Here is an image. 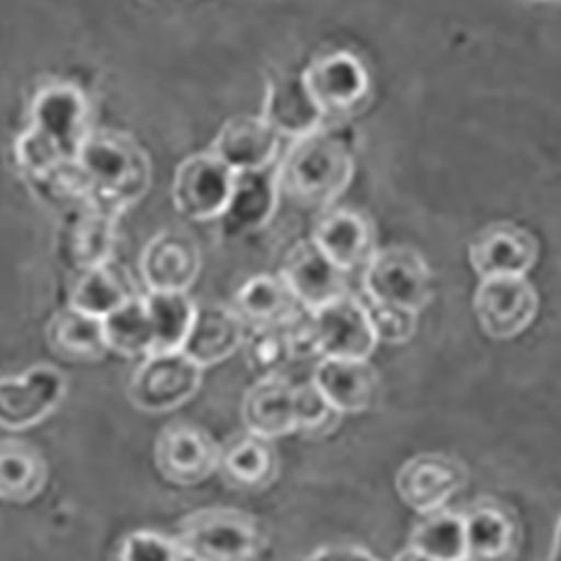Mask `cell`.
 <instances>
[{
    "mask_svg": "<svg viewBox=\"0 0 561 561\" xmlns=\"http://www.w3.org/2000/svg\"><path fill=\"white\" fill-rule=\"evenodd\" d=\"M355 175L353 139L340 126L297 139L278 160L280 198L304 209H333Z\"/></svg>",
    "mask_w": 561,
    "mask_h": 561,
    "instance_id": "6da1fadb",
    "label": "cell"
},
{
    "mask_svg": "<svg viewBox=\"0 0 561 561\" xmlns=\"http://www.w3.org/2000/svg\"><path fill=\"white\" fill-rule=\"evenodd\" d=\"M100 209L122 216L142 201L153 182L151 158L128 133L92 128L77 156Z\"/></svg>",
    "mask_w": 561,
    "mask_h": 561,
    "instance_id": "7a4b0ae2",
    "label": "cell"
},
{
    "mask_svg": "<svg viewBox=\"0 0 561 561\" xmlns=\"http://www.w3.org/2000/svg\"><path fill=\"white\" fill-rule=\"evenodd\" d=\"M175 541L190 561H252L265 546V530L243 510L205 507L182 519Z\"/></svg>",
    "mask_w": 561,
    "mask_h": 561,
    "instance_id": "3957f363",
    "label": "cell"
},
{
    "mask_svg": "<svg viewBox=\"0 0 561 561\" xmlns=\"http://www.w3.org/2000/svg\"><path fill=\"white\" fill-rule=\"evenodd\" d=\"M366 304L400 306L423 314L436 295L430 261L411 245L380 248L362 270Z\"/></svg>",
    "mask_w": 561,
    "mask_h": 561,
    "instance_id": "277c9868",
    "label": "cell"
},
{
    "mask_svg": "<svg viewBox=\"0 0 561 561\" xmlns=\"http://www.w3.org/2000/svg\"><path fill=\"white\" fill-rule=\"evenodd\" d=\"M304 81L325 124L355 117L370 100L373 81L366 64L348 50H325L304 70Z\"/></svg>",
    "mask_w": 561,
    "mask_h": 561,
    "instance_id": "5b68a950",
    "label": "cell"
},
{
    "mask_svg": "<svg viewBox=\"0 0 561 561\" xmlns=\"http://www.w3.org/2000/svg\"><path fill=\"white\" fill-rule=\"evenodd\" d=\"M472 308L488 340L512 342L533 329L541 299L528 276H499L479 280Z\"/></svg>",
    "mask_w": 561,
    "mask_h": 561,
    "instance_id": "8992f818",
    "label": "cell"
},
{
    "mask_svg": "<svg viewBox=\"0 0 561 561\" xmlns=\"http://www.w3.org/2000/svg\"><path fill=\"white\" fill-rule=\"evenodd\" d=\"M66 160H77L90 124V104L70 81H50L38 88L30 108V126Z\"/></svg>",
    "mask_w": 561,
    "mask_h": 561,
    "instance_id": "52a82bcc",
    "label": "cell"
},
{
    "mask_svg": "<svg viewBox=\"0 0 561 561\" xmlns=\"http://www.w3.org/2000/svg\"><path fill=\"white\" fill-rule=\"evenodd\" d=\"M203 373L182 351L153 353L135 368L128 382V400L147 413L175 411L201 391Z\"/></svg>",
    "mask_w": 561,
    "mask_h": 561,
    "instance_id": "ba28073f",
    "label": "cell"
},
{
    "mask_svg": "<svg viewBox=\"0 0 561 561\" xmlns=\"http://www.w3.org/2000/svg\"><path fill=\"white\" fill-rule=\"evenodd\" d=\"M66 393L68 378L53 364H34L21 376L0 378V427L25 432L45 423Z\"/></svg>",
    "mask_w": 561,
    "mask_h": 561,
    "instance_id": "9c48e42d",
    "label": "cell"
},
{
    "mask_svg": "<svg viewBox=\"0 0 561 561\" xmlns=\"http://www.w3.org/2000/svg\"><path fill=\"white\" fill-rule=\"evenodd\" d=\"M233 178L237 173L227 169L211 151L182 160L171 184L175 211L194 222L220 220L233 190Z\"/></svg>",
    "mask_w": 561,
    "mask_h": 561,
    "instance_id": "30bf717a",
    "label": "cell"
},
{
    "mask_svg": "<svg viewBox=\"0 0 561 561\" xmlns=\"http://www.w3.org/2000/svg\"><path fill=\"white\" fill-rule=\"evenodd\" d=\"M541 245L535 233L512 220L485 225L467 245V263L483 278L530 276L537 267Z\"/></svg>",
    "mask_w": 561,
    "mask_h": 561,
    "instance_id": "8fae6325",
    "label": "cell"
},
{
    "mask_svg": "<svg viewBox=\"0 0 561 561\" xmlns=\"http://www.w3.org/2000/svg\"><path fill=\"white\" fill-rule=\"evenodd\" d=\"M467 485V467L445 454L411 456L396 474V492L420 517L443 512Z\"/></svg>",
    "mask_w": 561,
    "mask_h": 561,
    "instance_id": "7c38bea8",
    "label": "cell"
},
{
    "mask_svg": "<svg viewBox=\"0 0 561 561\" xmlns=\"http://www.w3.org/2000/svg\"><path fill=\"white\" fill-rule=\"evenodd\" d=\"M220 445L190 423L167 425L156 440V465L175 485H198L220 470Z\"/></svg>",
    "mask_w": 561,
    "mask_h": 561,
    "instance_id": "4fadbf2b",
    "label": "cell"
},
{
    "mask_svg": "<svg viewBox=\"0 0 561 561\" xmlns=\"http://www.w3.org/2000/svg\"><path fill=\"white\" fill-rule=\"evenodd\" d=\"M321 359L368 362L380 344L373 333L368 306L353 295H344L312 312Z\"/></svg>",
    "mask_w": 561,
    "mask_h": 561,
    "instance_id": "5bb4252c",
    "label": "cell"
},
{
    "mask_svg": "<svg viewBox=\"0 0 561 561\" xmlns=\"http://www.w3.org/2000/svg\"><path fill=\"white\" fill-rule=\"evenodd\" d=\"M310 241L344 274L364 270L376 256L378 231L373 220L357 209L333 207L314 222Z\"/></svg>",
    "mask_w": 561,
    "mask_h": 561,
    "instance_id": "9a60e30c",
    "label": "cell"
},
{
    "mask_svg": "<svg viewBox=\"0 0 561 561\" xmlns=\"http://www.w3.org/2000/svg\"><path fill=\"white\" fill-rule=\"evenodd\" d=\"M149 293H190L203 270L196 241L180 231H160L139 259Z\"/></svg>",
    "mask_w": 561,
    "mask_h": 561,
    "instance_id": "2e32d148",
    "label": "cell"
},
{
    "mask_svg": "<svg viewBox=\"0 0 561 561\" xmlns=\"http://www.w3.org/2000/svg\"><path fill=\"white\" fill-rule=\"evenodd\" d=\"M233 173L265 171L278 164L280 137L259 115L227 119L209 149Z\"/></svg>",
    "mask_w": 561,
    "mask_h": 561,
    "instance_id": "e0dca14e",
    "label": "cell"
},
{
    "mask_svg": "<svg viewBox=\"0 0 561 561\" xmlns=\"http://www.w3.org/2000/svg\"><path fill=\"white\" fill-rule=\"evenodd\" d=\"M280 276L286 278L293 295L308 312H314L344 295H351L346 280L348 274L325 259L310 239L299 241L288 252L286 263L280 267Z\"/></svg>",
    "mask_w": 561,
    "mask_h": 561,
    "instance_id": "ac0fdd59",
    "label": "cell"
},
{
    "mask_svg": "<svg viewBox=\"0 0 561 561\" xmlns=\"http://www.w3.org/2000/svg\"><path fill=\"white\" fill-rule=\"evenodd\" d=\"M310 382L340 415H357L376 407L380 396V378L376 368L359 359L317 362Z\"/></svg>",
    "mask_w": 561,
    "mask_h": 561,
    "instance_id": "d6986e66",
    "label": "cell"
},
{
    "mask_svg": "<svg viewBox=\"0 0 561 561\" xmlns=\"http://www.w3.org/2000/svg\"><path fill=\"white\" fill-rule=\"evenodd\" d=\"M261 117L280 137L297 142L329 126L306 88L301 72H284L267 83Z\"/></svg>",
    "mask_w": 561,
    "mask_h": 561,
    "instance_id": "ffe728a7",
    "label": "cell"
},
{
    "mask_svg": "<svg viewBox=\"0 0 561 561\" xmlns=\"http://www.w3.org/2000/svg\"><path fill=\"white\" fill-rule=\"evenodd\" d=\"M278 201V164L265 171L237 173L220 227L227 237H248L270 225Z\"/></svg>",
    "mask_w": 561,
    "mask_h": 561,
    "instance_id": "44dd1931",
    "label": "cell"
},
{
    "mask_svg": "<svg viewBox=\"0 0 561 561\" xmlns=\"http://www.w3.org/2000/svg\"><path fill=\"white\" fill-rule=\"evenodd\" d=\"M241 417L248 434L270 443L297 434V387L284 376L259 378L243 398Z\"/></svg>",
    "mask_w": 561,
    "mask_h": 561,
    "instance_id": "7402d4cb",
    "label": "cell"
},
{
    "mask_svg": "<svg viewBox=\"0 0 561 561\" xmlns=\"http://www.w3.org/2000/svg\"><path fill=\"white\" fill-rule=\"evenodd\" d=\"M248 335V323L241 314L227 306H198L190 340L182 353L203 370L211 368L231 355H237Z\"/></svg>",
    "mask_w": 561,
    "mask_h": 561,
    "instance_id": "603a6c76",
    "label": "cell"
},
{
    "mask_svg": "<svg viewBox=\"0 0 561 561\" xmlns=\"http://www.w3.org/2000/svg\"><path fill=\"white\" fill-rule=\"evenodd\" d=\"M119 216L104 209H88L66 218L61 233V250L66 261L83 272L113 263L117 248Z\"/></svg>",
    "mask_w": 561,
    "mask_h": 561,
    "instance_id": "cb8c5ba5",
    "label": "cell"
},
{
    "mask_svg": "<svg viewBox=\"0 0 561 561\" xmlns=\"http://www.w3.org/2000/svg\"><path fill=\"white\" fill-rule=\"evenodd\" d=\"M462 519L467 561H507L517 550L519 526L503 505L479 503Z\"/></svg>",
    "mask_w": 561,
    "mask_h": 561,
    "instance_id": "d4e9b609",
    "label": "cell"
},
{
    "mask_svg": "<svg viewBox=\"0 0 561 561\" xmlns=\"http://www.w3.org/2000/svg\"><path fill=\"white\" fill-rule=\"evenodd\" d=\"M227 483L248 492L270 488L278 477V454L270 440L252 434L233 436L220 449V470Z\"/></svg>",
    "mask_w": 561,
    "mask_h": 561,
    "instance_id": "484cf974",
    "label": "cell"
},
{
    "mask_svg": "<svg viewBox=\"0 0 561 561\" xmlns=\"http://www.w3.org/2000/svg\"><path fill=\"white\" fill-rule=\"evenodd\" d=\"M233 310L248 325H284L304 308L280 274H256L233 295Z\"/></svg>",
    "mask_w": 561,
    "mask_h": 561,
    "instance_id": "4316f807",
    "label": "cell"
},
{
    "mask_svg": "<svg viewBox=\"0 0 561 561\" xmlns=\"http://www.w3.org/2000/svg\"><path fill=\"white\" fill-rule=\"evenodd\" d=\"M48 483V462L34 445L5 438L0 440V501L30 503Z\"/></svg>",
    "mask_w": 561,
    "mask_h": 561,
    "instance_id": "83f0119b",
    "label": "cell"
},
{
    "mask_svg": "<svg viewBox=\"0 0 561 561\" xmlns=\"http://www.w3.org/2000/svg\"><path fill=\"white\" fill-rule=\"evenodd\" d=\"M133 280L128 274L113 261L108 265L83 272L72 288L68 306L95 319H106L130 299H135Z\"/></svg>",
    "mask_w": 561,
    "mask_h": 561,
    "instance_id": "f1b7e54d",
    "label": "cell"
},
{
    "mask_svg": "<svg viewBox=\"0 0 561 561\" xmlns=\"http://www.w3.org/2000/svg\"><path fill=\"white\" fill-rule=\"evenodd\" d=\"M32 194L41 205L57 211L66 218L83 214L88 209H100L95 190L79 167V162H66L34 180H27Z\"/></svg>",
    "mask_w": 561,
    "mask_h": 561,
    "instance_id": "f546056e",
    "label": "cell"
},
{
    "mask_svg": "<svg viewBox=\"0 0 561 561\" xmlns=\"http://www.w3.org/2000/svg\"><path fill=\"white\" fill-rule=\"evenodd\" d=\"M48 342L55 353L70 362H98L111 353L104 335V321L88 317L70 306L53 317L48 325Z\"/></svg>",
    "mask_w": 561,
    "mask_h": 561,
    "instance_id": "4dcf8cb0",
    "label": "cell"
},
{
    "mask_svg": "<svg viewBox=\"0 0 561 561\" xmlns=\"http://www.w3.org/2000/svg\"><path fill=\"white\" fill-rule=\"evenodd\" d=\"M108 351L122 357H142L156 353V335L145 297H135L104 319Z\"/></svg>",
    "mask_w": 561,
    "mask_h": 561,
    "instance_id": "1f68e13d",
    "label": "cell"
},
{
    "mask_svg": "<svg viewBox=\"0 0 561 561\" xmlns=\"http://www.w3.org/2000/svg\"><path fill=\"white\" fill-rule=\"evenodd\" d=\"M145 301L156 335V353L182 351L198 312L192 297L184 293H149Z\"/></svg>",
    "mask_w": 561,
    "mask_h": 561,
    "instance_id": "d6a6232c",
    "label": "cell"
},
{
    "mask_svg": "<svg viewBox=\"0 0 561 561\" xmlns=\"http://www.w3.org/2000/svg\"><path fill=\"white\" fill-rule=\"evenodd\" d=\"M409 548L438 561H467L462 514L447 510L430 514L413 530Z\"/></svg>",
    "mask_w": 561,
    "mask_h": 561,
    "instance_id": "836d02e7",
    "label": "cell"
},
{
    "mask_svg": "<svg viewBox=\"0 0 561 561\" xmlns=\"http://www.w3.org/2000/svg\"><path fill=\"white\" fill-rule=\"evenodd\" d=\"M245 359L248 366L259 373L261 378L280 376V368H284L290 357V348L280 325H250L245 335Z\"/></svg>",
    "mask_w": 561,
    "mask_h": 561,
    "instance_id": "e575fe53",
    "label": "cell"
},
{
    "mask_svg": "<svg viewBox=\"0 0 561 561\" xmlns=\"http://www.w3.org/2000/svg\"><path fill=\"white\" fill-rule=\"evenodd\" d=\"M342 417L344 415L323 400L312 382L297 387V434L310 440L331 436L340 427Z\"/></svg>",
    "mask_w": 561,
    "mask_h": 561,
    "instance_id": "d590c367",
    "label": "cell"
},
{
    "mask_svg": "<svg viewBox=\"0 0 561 561\" xmlns=\"http://www.w3.org/2000/svg\"><path fill=\"white\" fill-rule=\"evenodd\" d=\"M373 333H376L378 344L387 346H402L409 344L420 329V312L400 308V306H385V304H366Z\"/></svg>",
    "mask_w": 561,
    "mask_h": 561,
    "instance_id": "8d00e7d4",
    "label": "cell"
},
{
    "mask_svg": "<svg viewBox=\"0 0 561 561\" xmlns=\"http://www.w3.org/2000/svg\"><path fill=\"white\" fill-rule=\"evenodd\" d=\"M119 561H186L175 537H167L156 530L130 533L122 548Z\"/></svg>",
    "mask_w": 561,
    "mask_h": 561,
    "instance_id": "74e56055",
    "label": "cell"
},
{
    "mask_svg": "<svg viewBox=\"0 0 561 561\" xmlns=\"http://www.w3.org/2000/svg\"><path fill=\"white\" fill-rule=\"evenodd\" d=\"M280 329H284V335H286V342H288L293 362H295V359L321 357L312 312L301 310V312L295 314L288 323L280 325Z\"/></svg>",
    "mask_w": 561,
    "mask_h": 561,
    "instance_id": "f35d334b",
    "label": "cell"
},
{
    "mask_svg": "<svg viewBox=\"0 0 561 561\" xmlns=\"http://www.w3.org/2000/svg\"><path fill=\"white\" fill-rule=\"evenodd\" d=\"M297 561H382V559L359 546H321L314 552L299 557Z\"/></svg>",
    "mask_w": 561,
    "mask_h": 561,
    "instance_id": "ab89813d",
    "label": "cell"
},
{
    "mask_svg": "<svg viewBox=\"0 0 561 561\" xmlns=\"http://www.w3.org/2000/svg\"><path fill=\"white\" fill-rule=\"evenodd\" d=\"M393 561H438V559L425 557V554H420V552H415L413 548H407V550H402L400 554H396V557H393Z\"/></svg>",
    "mask_w": 561,
    "mask_h": 561,
    "instance_id": "60d3db41",
    "label": "cell"
},
{
    "mask_svg": "<svg viewBox=\"0 0 561 561\" xmlns=\"http://www.w3.org/2000/svg\"><path fill=\"white\" fill-rule=\"evenodd\" d=\"M550 561H561V519L552 539V550H550Z\"/></svg>",
    "mask_w": 561,
    "mask_h": 561,
    "instance_id": "b9f144b4",
    "label": "cell"
}]
</instances>
